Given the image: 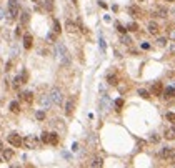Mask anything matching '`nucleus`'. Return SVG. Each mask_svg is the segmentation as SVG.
Returning <instances> with one entry per match:
<instances>
[{
	"label": "nucleus",
	"mask_w": 175,
	"mask_h": 168,
	"mask_svg": "<svg viewBox=\"0 0 175 168\" xmlns=\"http://www.w3.org/2000/svg\"><path fill=\"white\" fill-rule=\"evenodd\" d=\"M55 53H57V58L60 60L62 65H70V53H68V50L65 48L64 43L58 42L55 45Z\"/></svg>",
	"instance_id": "nucleus-1"
},
{
	"label": "nucleus",
	"mask_w": 175,
	"mask_h": 168,
	"mask_svg": "<svg viewBox=\"0 0 175 168\" xmlns=\"http://www.w3.org/2000/svg\"><path fill=\"white\" fill-rule=\"evenodd\" d=\"M7 15L10 20L18 17V4L17 0H8V7H7Z\"/></svg>",
	"instance_id": "nucleus-2"
},
{
	"label": "nucleus",
	"mask_w": 175,
	"mask_h": 168,
	"mask_svg": "<svg viewBox=\"0 0 175 168\" xmlns=\"http://www.w3.org/2000/svg\"><path fill=\"white\" fill-rule=\"evenodd\" d=\"M50 98H52L54 105H62V102H64V95H62V90H60V88H57V87H54V88L50 90Z\"/></svg>",
	"instance_id": "nucleus-3"
},
{
	"label": "nucleus",
	"mask_w": 175,
	"mask_h": 168,
	"mask_svg": "<svg viewBox=\"0 0 175 168\" xmlns=\"http://www.w3.org/2000/svg\"><path fill=\"white\" fill-rule=\"evenodd\" d=\"M7 140H8V143H10L12 147H15V148H18V147L23 145V140H22L20 135H17V133H10Z\"/></svg>",
	"instance_id": "nucleus-4"
},
{
	"label": "nucleus",
	"mask_w": 175,
	"mask_h": 168,
	"mask_svg": "<svg viewBox=\"0 0 175 168\" xmlns=\"http://www.w3.org/2000/svg\"><path fill=\"white\" fill-rule=\"evenodd\" d=\"M23 145H25L27 148H39V140H37L35 136L29 135L27 138L23 140Z\"/></svg>",
	"instance_id": "nucleus-5"
},
{
	"label": "nucleus",
	"mask_w": 175,
	"mask_h": 168,
	"mask_svg": "<svg viewBox=\"0 0 175 168\" xmlns=\"http://www.w3.org/2000/svg\"><path fill=\"white\" fill-rule=\"evenodd\" d=\"M162 92H164V85H162V82H155L154 85H152L150 93H152V95H155V97H160Z\"/></svg>",
	"instance_id": "nucleus-6"
},
{
	"label": "nucleus",
	"mask_w": 175,
	"mask_h": 168,
	"mask_svg": "<svg viewBox=\"0 0 175 168\" xmlns=\"http://www.w3.org/2000/svg\"><path fill=\"white\" fill-rule=\"evenodd\" d=\"M39 103L42 108H48L50 105H54V102H52V98H50V95H42V97L39 98Z\"/></svg>",
	"instance_id": "nucleus-7"
},
{
	"label": "nucleus",
	"mask_w": 175,
	"mask_h": 168,
	"mask_svg": "<svg viewBox=\"0 0 175 168\" xmlns=\"http://www.w3.org/2000/svg\"><path fill=\"white\" fill-rule=\"evenodd\" d=\"M147 29H148V33H152V35H158V32H160V27L155 22H148Z\"/></svg>",
	"instance_id": "nucleus-8"
},
{
	"label": "nucleus",
	"mask_w": 175,
	"mask_h": 168,
	"mask_svg": "<svg viewBox=\"0 0 175 168\" xmlns=\"http://www.w3.org/2000/svg\"><path fill=\"white\" fill-rule=\"evenodd\" d=\"M172 155H173V150H172L170 147L162 148V151H160V158H164V160H168V158H172Z\"/></svg>",
	"instance_id": "nucleus-9"
},
{
	"label": "nucleus",
	"mask_w": 175,
	"mask_h": 168,
	"mask_svg": "<svg viewBox=\"0 0 175 168\" xmlns=\"http://www.w3.org/2000/svg\"><path fill=\"white\" fill-rule=\"evenodd\" d=\"M32 43H33L32 35H30V33H25L23 35V47L27 48V50H30V48H32Z\"/></svg>",
	"instance_id": "nucleus-10"
},
{
	"label": "nucleus",
	"mask_w": 175,
	"mask_h": 168,
	"mask_svg": "<svg viewBox=\"0 0 175 168\" xmlns=\"http://www.w3.org/2000/svg\"><path fill=\"white\" fill-rule=\"evenodd\" d=\"M65 29H67L68 33H75V32H77V25H75L72 20H67V23H65Z\"/></svg>",
	"instance_id": "nucleus-11"
},
{
	"label": "nucleus",
	"mask_w": 175,
	"mask_h": 168,
	"mask_svg": "<svg viewBox=\"0 0 175 168\" xmlns=\"http://www.w3.org/2000/svg\"><path fill=\"white\" fill-rule=\"evenodd\" d=\"M2 157H4L5 161H10L12 158H14V151H12L10 148H5V150L2 151Z\"/></svg>",
	"instance_id": "nucleus-12"
},
{
	"label": "nucleus",
	"mask_w": 175,
	"mask_h": 168,
	"mask_svg": "<svg viewBox=\"0 0 175 168\" xmlns=\"http://www.w3.org/2000/svg\"><path fill=\"white\" fill-rule=\"evenodd\" d=\"M73 107H75L73 100H72V98H70V100H67V103H65V113L72 115V113H73Z\"/></svg>",
	"instance_id": "nucleus-13"
},
{
	"label": "nucleus",
	"mask_w": 175,
	"mask_h": 168,
	"mask_svg": "<svg viewBox=\"0 0 175 168\" xmlns=\"http://www.w3.org/2000/svg\"><path fill=\"white\" fill-rule=\"evenodd\" d=\"M167 14H168V10L165 7H157V8H155V15H157V17L165 18V17H167Z\"/></svg>",
	"instance_id": "nucleus-14"
},
{
	"label": "nucleus",
	"mask_w": 175,
	"mask_h": 168,
	"mask_svg": "<svg viewBox=\"0 0 175 168\" xmlns=\"http://www.w3.org/2000/svg\"><path fill=\"white\" fill-rule=\"evenodd\" d=\"M48 143H50V145H58V133H55V132H52V133H50Z\"/></svg>",
	"instance_id": "nucleus-15"
},
{
	"label": "nucleus",
	"mask_w": 175,
	"mask_h": 168,
	"mask_svg": "<svg viewBox=\"0 0 175 168\" xmlns=\"http://www.w3.org/2000/svg\"><path fill=\"white\" fill-rule=\"evenodd\" d=\"M165 138H167V140H175V127H173V128L165 130Z\"/></svg>",
	"instance_id": "nucleus-16"
},
{
	"label": "nucleus",
	"mask_w": 175,
	"mask_h": 168,
	"mask_svg": "<svg viewBox=\"0 0 175 168\" xmlns=\"http://www.w3.org/2000/svg\"><path fill=\"white\" fill-rule=\"evenodd\" d=\"M129 14L132 15V17H139V15H140V8L135 7V5H132V7H129Z\"/></svg>",
	"instance_id": "nucleus-17"
},
{
	"label": "nucleus",
	"mask_w": 175,
	"mask_h": 168,
	"mask_svg": "<svg viewBox=\"0 0 175 168\" xmlns=\"http://www.w3.org/2000/svg\"><path fill=\"white\" fill-rule=\"evenodd\" d=\"M10 111L12 113H18V111H20V103H18V102H12L10 103Z\"/></svg>",
	"instance_id": "nucleus-18"
},
{
	"label": "nucleus",
	"mask_w": 175,
	"mask_h": 168,
	"mask_svg": "<svg viewBox=\"0 0 175 168\" xmlns=\"http://www.w3.org/2000/svg\"><path fill=\"white\" fill-rule=\"evenodd\" d=\"M22 97H23V100L27 102V103H32V100H33V93H32V92H25Z\"/></svg>",
	"instance_id": "nucleus-19"
},
{
	"label": "nucleus",
	"mask_w": 175,
	"mask_h": 168,
	"mask_svg": "<svg viewBox=\"0 0 175 168\" xmlns=\"http://www.w3.org/2000/svg\"><path fill=\"white\" fill-rule=\"evenodd\" d=\"M29 20H30V15L27 14V12H23V14L20 15V22H22V25H27V23H29Z\"/></svg>",
	"instance_id": "nucleus-20"
},
{
	"label": "nucleus",
	"mask_w": 175,
	"mask_h": 168,
	"mask_svg": "<svg viewBox=\"0 0 175 168\" xmlns=\"http://www.w3.org/2000/svg\"><path fill=\"white\" fill-rule=\"evenodd\" d=\"M104 165V161H102V158H93L92 161H90V166H102Z\"/></svg>",
	"instance_id": "nucleus-21"
},
{
	"label": "nucleus",
	"mask_w": 175,
	"mask_h": 168,
	"mask_svg": "<svg viewBox=\"0 0 175 168\" xmlns=\"http://www.w3.org/2000/svg\"><path fill=\"white\" fill-rule=\"evenodd\" d=\"M107 82H108V85H117V77H115V75H108L107 77Z\"/></svg>",
	"instance_id": "nucleus-22"
},
{
	"label": "nucleus",
	"mask_w": 175,
	"mask_h": 168,
	"mask_svg": "<svg viewBox=\"0 0 175 168\" xmlns=\"http://www.w3.org/2000/svg\"><path fill=\"white\" fill-rule=\"evenodd\" d=\"M20 78H22V83H27V80H29V72H27V70H22Z\"/></svg>",
	"instance_id": "nucleus-23"
},
{
	"label": "nucleus",
	"mask_w": 175,
	"mask_h": 168,
	"mask_svg": "<svg viewBox=\"0 0 175 168\" xmlns=\"http://www.w3.org/2000/svg\"><path fill=\"white\" fill-rule=\"evenodd\" d=\"M54 32L55 33H60L62 32V27H60V23H58V20H54Z\"/></svg>",
	"instance_id": "nucleus-24"
},
{
	"label": "nucleus",
	"mask_w": 175,
	"mask_h": 168,
	"mask_svg": "<svg viewBox=\"0 0 175 168\" xmlns=\"http://www.w3.org/2000/svg\"><path fill=\"white\" fill-rule=\"evenodd\" d=\"M165 118H167L168 122H172V123H175V113H172V111H168L167 115H165Z\"/></svg>",
	"instance_id": "nucleus-25"
},
{
	"label": "nucleus",
	"mask_w": 175,
	"mask_h": 168,
	"mask_svg": "<svg viewBox=\"0 0 175 168\" xmlns=\"http://www.w3.org/2000/svg\"><path fill=\"white\" fill-rule=\"evenodd\" d=\"M157 45L158 47H165L167 45V38H165V37H160V38L157 40Z\"/></svg>",
	"instance_id": "nucleus-26"
},
{
	"label": "nucleus",
	"mask_w": 175,
	"mask_h": 168,
	"mask_svg": "<svg viewBox=\"0 0 175 168\" xmlns=\"http://www.w3.org/2000/svg\"><path fill=\"white\" fill-rule=\"evenodd\" d=\"M150 142H152V143H158V142H160V136H158L157 133H152V136H150Z\"/></svg>",
	"instance_id": "nucleus-27"
},
{
	"label": "nucleus",
	"mask_w": 175,
	"mask_h": 168,
	"mask_svg": "<svg viewBox=\"0 0 175 168\" xmlns=\"http://www.w3.org/2000/svg\"><path fill=\"white\" fill-rule=\"evenodd\" d=\"M127 29H129L130 32H137V30H139V25H137L135 22H132V23H130V25L127 27Z\"/></svg>",
	"instance_id": "nucleus-28"
},
{
	"label": "nucleus",
	"mask_w": 175,
	"mask_h": 168,
	"mask_svg": "<svg viewBox=\"0 0 175 168\" xmlns=\"http://www.w3.org/2000/svg\"><path fill=\"white\" fill-rule=\"evenodd\" d=\"M55 38H57V37H55V32H48V33H47V40H48V42H55Z\"/></svg>",
	"instance_id": "nucleus-29"
},
{
	"label": "nucleus",
	"mask_w": 175,
	"mask_h": 168,
	"mask_svg": "<svg viewBox=\"0 0 175 168\" xmlns=\"http://www.w3.org/2000/svg\"><path fill=\"white\" fill-rule=\"evenodd\" d=\"M139 95L142 98H150V93L147 92V90H139Z\"/></svg>",
	"instance_id": "nucleus-30"
},
{
	"label": "nucleus",
	"mask_w": 175,
	"mask_h": 168,
	"mask_svg": "<svg viewBox=\"0 0 175 168\" xmlns=\"http://www.w3.org/2000/svg\"><path fill=\"white\" fill-rule=\"evenodd\" d=\"M165 97H173V87L165 88Z\"/></svg>",
	"instance_id": "nucleus-31"
},
{
	"label": "nucleus",
	"mask_w": 175,
	"mask_h": 168,
	"mask_svg": "<svg viewBox=\"0 0 175 168\" xmlns=\"http://www.w3.org/2000/svg\"><path fill=\"white\" fill-rule=\"evenodd\" d=\"M115 107H117V110H120V108L123 107V100H122V98H117V100H115Z\"/></svg>",
	"instance_id": "nucleus-32"
},
{
	"label": "nucleus",
	"mask_w": 175,
	"mask_h": 168,
	"mask_svg": "<svg viewBox=\"0 0 175 168\" xmlns=\"http://www.w3.org/2000/svg\"><path fill=\"white\" fill-rule=\"evenodd\" d=\"M48 138H50V133L43 132V133H42V142H43V143H48Z\"/></svg>",
	"instance_id": "nucleus-33"
},
{
	"label": "nucleus",
	"mask_w": 175,
	"mask_h": 168,
	"mask_svg": "<svg viewBox=\"0 0 175 168\" xmlns=\"http://www.w3.org/2000/svg\"><path fill=\"white\" fill-rule=\"evenodd\" d=\"M45 8H47V10H54V4H52V0H47V2H45Z\"/></svg>",
	"instance_id": "nucleus-34"
},
{
	"label": "nucleus",
	"mask_w": 175,
	"mask_h": 168,
	"mask_svg": "<svg viewBox=\"0 0 175 168\" xmlns=\"http://www.w3.org/2000/svg\"><path fill=\"white\" fill-rule=\"evenodd\" d=\"M117 30H118V32H120V33H122V35H123V33H125V32H127V30H129V29H125V27H123V25H120V23H117Z\"/></svg>",
	"instance_id": "nucleus-35"
},
{
	"label": "nucleus",
	"mask_w": 175,
	"mask_h": 168,
	"mask_svg": "<svg viewBox=\"0 0 175 168\" xmlns=\"http://www.w3.org/2000/svg\"><path fill=\"white\" fill-rule=\"evenodd\" d=\"M130 42H132V40H130V37H127V35L123 33V35H122V43H127V45H129Z\"/></svg>",
	"instance_id": "nucleus-36"
},
{
	"label": "nucleus",
	"mask_w": 175,
	"mask_h": 168,
	"mask_svg": "<svg viewBox=\"0 0 175 168\" xmlns=\"http://www.w3.org/2000/svg\"><path fill=\"white\" fill-rule=\"evenodd\" d=\"M168 52H170V55H175V42L170 43V47H168Z\"/></svg>",
	"instance_id": "nucleus-37"
},
{
	"label": "nucleus",
	"mask_w": 175,
	"mask_h": 168,
	"mask_svg": "<svg viewBox=\"0 0 175 168\" xmlns=\"http://www.w3.org/2000/svg\"><path fill=\"white\" fill-rule=\"evenodd\" d=\"M35 117H37V120H43V118H45V113H43V111H37Z\"/></svg>",
	"instance_id": "nucleus-38"
},
{
	"label": "nucleus",
	"mask_w": 175,
	"mask_h": 168,
	"mask_svg": "<svg viewBox=\"0 0 175 168\" xmlns=\"http://www.w3.org/2000/svg\"><path fill=\"white\" fill-rule=\"evenodd\" d=\"M12 68V62H7V65H5V70H10Z\"/></svg>",
	"instance_id": "nucleus-39"
},
{
	"label": "nucleus",
	"mask_w": 175,
	"mask_h": 168,
	"mask_svg": "<svg viewBox=\"0 0 175 168\" xmlns=\"http://www.w3.org/2000/svg\"><path fill=\"white\" fill-rule=\"evenodd\" d=\"M4 14H5V12L2 10V8H0V20H2V18H4Z\"/></svg>",
	"instance_id": "nucleus-40"
},
{
	"label": "nucleus",
	"mask_w": 175,
	"mask_h": 168,
	"mask_svg": "<svg viewBox=\"0 0 175 168\" xmlns=\"http://www.w3.org/2000/svg\"><path fill=\"white\" fill-rule=\"evenodd\" d=\"M170 37H172V38H175V30H172V32H170Z\"/></svg>",
	"instance_id": "nucleus-41"
},
{
	"label": "nucleus",
	"mask_w": 175,
	"mask_h": 168,
	"mask_svg": "<svg viewBox=\"0 0 175 168\" xmlns=\"http://www.w3.org/2000/svg\"><path fill=\"white\" fill-rule=\"evenodd\" d=\"M0 151H4V145H2V142H0Z\"/></svg>",
	"instance_id": "nucleus-42"
},
{
	"label": "nucleus",
	"mask_w": 175,
	"mask_h": 168,
	"mask_svg": "<svg viewBox=\"0 0 175 168\" xmlns=\"http://www.w3.org/2000/svg\"><path fill=\"white\" fill-rule=\"evenodd\" d=\"M172 161L175 163V151H173V155H172Z\"/></svg>",
	"instance_id": "nucleus-43"
},
{
	"label": "nucleus",
	"mask_w": 175,
	"mask_h": 168,
	"mask_svg": "<svg viewBox=\"0 0 175 168\" xmlns=\"http://www.w3.org/2000/svg\"><path fill=\"white\" fill-rule=\"evenodd\" d=\"M173 97H175V87H173Z\"/></svg>",
	"instance_id": "nucleus-44"
},
{
	"label": "nucleus",
	"mask_w": 175,
	"mask_h": 168,
	"mask_svg": "<svg viewBox=\"0 0 175 168\" xmlns=\"http://www.w3.org/2000/svg\"><path fill=\"white\" fill-rule=\"evenodd\" d=\"M72 2H73V4H77V0H72Z\"/></svg>",
	"instance_id": "nucleus-45"
},
{
	"label": "nucleus",
	"mask_w": 175,
	"mask_h": 168,
	"mask_svg": "<svg viewBox=\"0 0 175 168\" xmlns=\"http://www.w3.org/2000/svg\"><path fill=\"white\" fill-rule=\"evenodd\" d=\"M167 2H173V0H167Z\"/></svg>",
	"instance_id": "nucleus-46"
},
{
	"label": "nucleus",
	"mask_w": 175,
	"mask_h": 168,
	"mask_svg": "<svg viewBox=\"0 0 175 168\" xmlns=\"http://www.w3.org/2000/svg\"><path fill=\"white\" fill-rule=\"evenodd\" d=\"M33 2H39V0H33Z\"/></svg>",
	"instance_id": "nucleus-47"
},
{
	"label": "nucleus",
	"mask_w": 175,
	"mask_h": 168,
	"mask_svg": "<svg viewBox=\"0 0 175 168\" xmlns=\"http://www.w3.org/2000/svg\"><path fill=\"white\" fill-rule=\"evenodd\" d=\"M139 2H143V0H139Z\"/></svg>",
	"instance_id": "nucleus-48"
}]
</instances>
